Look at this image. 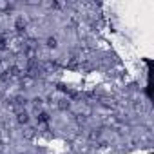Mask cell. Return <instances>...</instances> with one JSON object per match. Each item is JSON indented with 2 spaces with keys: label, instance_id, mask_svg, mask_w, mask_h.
I'll return each instance as SVG.
<instances>
[{
  "label": "cell",
  "instance_id": "5",
  "mask_svg": "<svg viewBox=\"0 0 154 154\" xmlns=\"http://www.w3.org/2000/svg\"><path fill=\"white\" fill-rule=\"evenodd\" d=\"M15 31H17V33H24V31H26V20H24L22 17L15 20Z\"/></svg>",
  "mask_w": 154,
  "mask_h": 154
},
{
  "label": "cell",
  "instance_id": "3",
  "mask_svg": "<svg viewBox=\"0 0 154 154\" xmlns=\"http://www.w3.org/2000/svg\"><path fill=\"white\" fill-rule=\"evenodd\" d=\"M20 84H22L24 89H31V87L35 85V78H31V76L24 74V76H22V80H20Z\"/></svg>",
  "mask_w": 154,
  "mask_h": 154
},
{
  "label": "cell",
  "instance_id": "6",
  "mask_svg": "<svg viewBox=\"0 0 154 154\" xmlns=\"http://www.w3.org/2000/svg\"><path fill=\"white\" fill-rule=\"evenodd\" d=\"M45 45H47V47H51V49H54V47L58 45V40H56V36H49V38L45 40Z\"/></svg>",
  "mask_w": 154,
  "mask_h": 154
},
{
  "label": "cell",
  "instance_id": "10",
  "mask_svg": "<svg viewBox=\"0 0 154 154\" xmlns=\"http://www.w3.org/2000/svg\"><path fill=\"white\" fill-rule=\"evenodd\" d=\"M89 138H91V140H96V138H100V131H93V132L89 134Z\"/></svg>",
  "mask_w": 154,
  "mask_h": 154
},
{
  "label": "cell",
  "instance_id": "1",
  "mask_svg": "<svg viewBox=\"0 0 154 154\" xmlns=\"http://www.w3.org/2000/svg\"><path fill=\"white\" fill-rule=\"evenodd\" d=\"M17 122H18L20 125H27V123H29V114H27L26 109L20 111V112H17Z\"/></svg>",
  "mask_w": 154,
  "mask_h": 154
},
{
  "label": "cell",
  "instance_id": "8",
  "mask_svg": "<svg viewBox=\"0 0 154 154\" xmlns=\"http://www.w3.org/2000/svg\"><path fill=\"white\" fill-rule=\"evenodd\" d=\"M8 49V38L6 36H0V51Z\"/></svg>",
  "mask_w": 154,
  "mask_h": 154
},
{
  "label": "cell",
  "instance_id": "7",
  "mask_svg": "<svg viewBox=\"0 0 154 154\" xmlns=\"http://www.w3.org/2000/svg\"><path fill=\"white\" fill-rule=\"evenodd\" d=\"M35 134H36V131H35V129H33V127H27V129H26V131H24V136H26V138H27V140H31V138H33V136H35Z\"/></svg>",
  "mask_w": 154,
  "mask_h": 154
},
{
  "label": "cell",
  "instance_id": "2",
  "mask_svg": "<svg viewBox=\"0 0 154 154\" xmlns=\"http://www.w3.org/2000/svg\"><path fill=\"white\" fill-rule=\"evenodd\" d=\"M36 122H38L40 125H47V123L51 122V116H49V112H45V111H40V112H38V116H36Z\"/></svg>",
  "mask_w": 154,
  "mask_h": 154
},
{
  "label": "cell",
  "instance_id": "4",
  "mask_svg": "<svg viewBox=\"0 0 154 154\" xmlns=\"http://www.w3.org/2000/svg\"><path fill=\"white\" fill-rule=\"evenodd\" d=\"M56 107H58L60 111H69V109H71V100H69V98H62V100H58Z\"/></svg>",
  "mask_w": 154,
  "mask_h": 154
},
{
  "label": "cell",
  "instance_id": "9",
  "mask_svg": "<svg viewBox=\"0 0 154 154\" xmlns=\"http://www.w3.org/2000/svg\"><path fill=\"white\" fill-rule=\"evenodd\" d=\"M44 6H45V8H49V9H56V8H58V4H56V2H45Z\"/></svg>",
  "mask_w": 154,
  "mask_h": 154
}]
</instances>
